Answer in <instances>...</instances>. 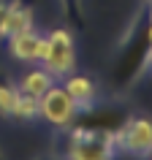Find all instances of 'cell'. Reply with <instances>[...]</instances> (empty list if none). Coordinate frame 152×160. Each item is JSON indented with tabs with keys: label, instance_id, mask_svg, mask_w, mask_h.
I'll return each instance as SVG.
<instances>
[{
	"label": "cell",
	"instance_id": "obj_1",
	"mask_svg": "<svg viewBox=\"0 0 152 160\" xmlns=\"http://www.w3.org/2000/svg\"><path fill=\"white\" fill-rule=\"evenodd\" d=\"M141 17H144V22H147V8H144V6H141V11L136 14V19L130 22L125 38H122V46H119V60H117L114 79H117L122 87H130L136 79H141V73L149 68V49H152V43L147 41Z\"/></svg>",
	"mask_w": 152,
	"mask_h": 160
},
{
	"label": "cell",
	"instance_id": "obj_2",
	"mask_svg": "<svg viewBox=\"0 0 152 160\" xmlns=\"http://www.w3.org/2000/svg\"><path fill=\"white\" fill-rule=\"evenodd\" d=\"M114 141H111V130L106 128H84L79 125L68 130V147L65 155L73 160H109L114 158Z\"/></svg>",
	"mask_w": 152,
	"mask_h": 160
},
{
	"label": "cell",
	"instance_id": "obj_3",
	"mask_svg": "<svg viewBox=\"0 0 152 160\" xmlns=\"http://www.w3.org/2000/svg\"><path fill=\"white\" fill-rule=\"evenodd\" d=\"M38 62L43 65V71H49L54 79H65L68 73H73L76 68V52H73V35L65 27L52 30L49 35H43V46H41V57Z\"/></svg>",
	"mask_w": 152,
	"mask_h": 160
},
{
	"label": "cell",
	"instance_id": "obj_4",
	"mask_svg": "<svg viewBox=\"0 0 152 160\" xmlns=\"http://www.w3.org/2000/svg\"><path fill=\"white\" fill-rule=\"evenodd\" d=\"M111 141L117 152L149 155L152 152V119L149 117H128L117 130H111Z\"/></svg>",
	"mask_w": 152,
	"mask_h": 160
},
{
	"label": "cell",
	"instance_id": "obj_5",
	"mask_svg": "<svg viewBox=\"0 0 152 160\" xmlns=\"http://www.w3.org/2000/svg\"><path fill=\"white\" fill-rule=\"evenodd\" d=\"M38 117H43L46 122H52L57 128H68V125H73V119L79 117V106L71 101V95L63 87L52 84L38 98Z\"/></svg>",
	"mask_w": 152,
	"mask_h": 160
},
{
	"label": "cell",
	"instance_id": "obj_6",
	"mask_svg": "<svg viewBox=\"0 0 152 160\" xmlns=\"http://www.w3.org/2000/svg\"><path fill=\"white\" fill-rule=\"evenodd\" d=\"M41 46H43V35H38L33 27L8 35V52L17 60H22V62H38Z\"/></svg>",
	"mask_w": 152,
	"mask_h": 160
},
{
	"label": "cell",
	"instance_id": "obj_7",
	"mask_svg": "<svg viewBox=\"0 0 152 160\" xmlns=\"http://www.w3.org/2000/svg\"><path fill=\"white\" fill-rule=\"evenodd\" d=\"M68 95H71V101L82 109H90V103L95 101V95H98V87L90 76H82V73H68L65 76V84H63Z\"/></svg>",
	"mask_w": 152,
	"mask_h": 160
},
{
	"label": "cell",
	"instance_id": "obj_8",
	"mask_svg": "<svg viewBox=\"0 0 152 160\" xmlns=\"http://www.w3.org/2000/svg\"><path fill=\"white\" fill-rule=\"evenodd\" d=\"M54 84V76L49 73V71H43V68H33V71H27L22 79H19V92H27L33 95V98H41L49 87Z\"/></svg>",
	"mask_w": 152,
	"mask_h": 160
},
{
	"label": "cell",
	"instance_id": "obj_9",
	"mask_svg": "<svg viewBox=\"0 0 152 160\" xmlns=\"http://www.w3.org/2000/svg\"><path fill=\"white\" fill-rule=\"evenodd\" d=\"M33 27V8L25 6L22 0H14L8 11V19H6V35L19 33V30H30Z\"/></svg>",
	"mask_w": 152,
	"mask_h": 160
},
{
	"label": "cell",
	"instance_id": "obj_10",
	"mask_svg": "<svg viewBox=\"0 0 152 160\" xmlns=\"http://www.w3.org/2000/svg\"><path fill=\"white\" fill-rule=\"evenodd\" d=\"M11 117H14V119H22V122L35 119V117H38V98H33V95H27V92H19Z\"/></svg>",
	"mask_w": 152,
	"mask_h": 160
},
{
	"label": "cell",
	"instance_id": "obj_11",
	"mask_svg": "<svg viewBox=\"0 0 152 160\" xmlns=\"http://www.w3.org/2000/svg\"><path fill=\"white\" fill-rule=\"evenodd\" d=\"M19 87L8 84V82H0V117H11L14 111V103H17Z\"/></svg>",
	"mask_w": 152,
	"mask_h": 160
},
{
	"label": "cell",
	"instance_id": "obj_12",
	"mask_svg": "<svg viewBox=\"0 0 152 160\" xmlns=\"http://www.w3.org/2000/svg\"><path fill=\"white\" fill-rule=\"evenodd\" d=\"M63 14H65L68 22H73V25H82L84 22V0H57Z\"/></svg>",
	"mask_w": 152,
	"mask_h": 160
},
{
	"label": "cell",
	"instance_id": "obj_13",
	"mask_svg": "<svg viewBox=\"0 0 152 160\" xmlns=\"http://www.w3.org/2000/svg\"><path fill=\"white\" fill-rule=\"evenodd\" d=\"M11 3H14V0H0V38L6 35V19H8Z\"/></svg>",
	"mask_w": 152,
	"mask_h": 160
},
{
	"label": "cell",
	"instance_id": "obj_14",
	"mask_svg": "<svg viewBox=\"0 0 152 160\" xmlns=\"http://www.w3.org/2000/svg\"><path fill=\"white\" fill-rule=\"evenodd\" d=\"M141 3H144V8H147V17L152 19V0H141Z\"/></svg>",
	"mask_w": 152,
	"mask_h": 160
},
{
	"label": "cell",
	"instance_id": "obj_15",
	"mask_svg": "<svg viewBox=\"0 0 152 160\" xmlns=\"http://www.w3.org/2000/svg\"><path fill=\"white\" fill-rule=\"evenodd\" d=\"M147 71H152V49H149V68H147Z\"/></svg>",
	"mask_w": 152,
	"mask_h": 160
},
{
	"label": "cell",
	"instance_id": "obj_16",
	"mask_svg": "<svg viewBox=\"0 0 152 160\" xmlns=\"http://www.w3.org/2000/svg\"><path fill=\"white\" fill-rule=\"evenodd\" d=\"M149 158H152V152H149Z\"/></svg>",
	"mask_w": 152,
	"mask_h": 160
}]
</instances>
